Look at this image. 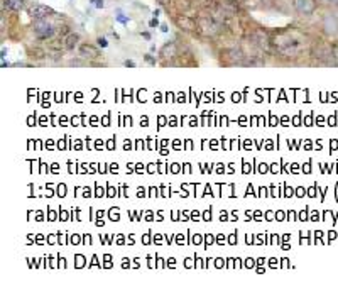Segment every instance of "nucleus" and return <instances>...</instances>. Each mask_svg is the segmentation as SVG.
Wrapping results in <instances>:
<instances>
[{"instance_id": "nucleus-1", "label": "nucleus", "mask_w": 338, "mask_h": 291, "mask_svg": "<svg viewBox=\"0 0 338 291\" xmlns=\"http://www.w3.org/2000/svg\"><path fill=\"white\" fill-rule=\"evenodd\" d=\"M34 32H36L38 38L46 39V38H51V36L54 34V27H53V24H49L46 19H38L34 22Z\"/></svg>"}, {"instance_id": "nucleus-2", "label": "nucleus", "mask_w": 338, "mask_h": 291, "mask_svg": "<svg viewBox=\"0 0 338 291\" xmlns=\"http://www.w3.org/2000/svg\"><path fill=\"white\" fill-rule=\"evenodd\" d=\"M200 27L205 34H216L220 31V24L215 19H210V17H203L200 19Z\"/></svg>"}, {"instance_id": "nucleus-3", "label": "nucleus", "mask_w": 338, "mask_h": 291, "mask_svg": "<svg viewBox=\"0 0 338 291\" xmlns=\"http://www.w3.org/2000/svg\"><path fill=\"white\" fill-rule=\"evenodd\" d=\"M29 12H31L32 17H36V19H44V17H48L49 14H53V11H51L49 7L41 6V4H38V6H32Z\"/></svg>"}, {"instance_id": "nucleus-4", "label": "nucleus", "mask_w": 338, "mask_h": 291, "mask_svg": "<svg viewBox=\"0 0 338 291\" xmlns=\"http://www.w3.org/2000/svg\"><path fill=\"white\" fill-rule=\"evenodd\" d=\"M294 6H296V9H298L299 12L309 14V12H313L314 2H313V0H294Z\"/></svg>"}, {"instance_id": "nucleus-5", "label": "nucleus", "mask_w": 338, "mask_h": 291, "mask_svg": "<svg viewBox=\"0 0 338 291\" xmlns=\"http://www.w3.org/2000/svg\"><path fill=\"white\" fill-rule=\"evenodd\" d=\"M80 53L83 54V56H86L88 59H95L98 58V51H96L93 46H88V44H83L80 48Z\"/></svg>"}, {"instance_id": "nucleus-6", "label": "nucleus", "mask_w": 338, "mask_h": 291, "mask_svg": "<svg viewBox=\"0 0 338 291\" xmlns=\"http://www.w3.org/2000/svg\"><path fill=\"white\" fill-rule=\"evenodd\" d=\"M252 39L256 41L259 48H262V49L269 51V41H267V38H266V36L262 34V32H256V34L252 36Z\"/></svg>"}, {"instance_id": "nucleus-7", "label": "nucleus", "mask_w": 338, "mask_h": 291, "mask_svg": "<svg viewBox=\"0 0 338 291\" xmlns=\"http://www.w3.org/2000/svg\"><path fill=\"white\" fill-rule=\"evenodd\" d=\"M2 7L7 9V11H19L22 7V2L21 0H4Z\"/></svg>"}, {"instance_id": "nucleus-8", "label": "nucleus", "mask_w": 338, "mask_h": 291, "mask_svg": "<svg viewBox=\"0 0 338 291\" xmlns=\"http://www.w3.org/2000/svg\"><path fill=\"white\" fill-rule=\"evenodd\" d=\"M76 43H78V36L76 34H69L68 38L64 39V46H66L68 49H71Z\"/></svg>"}, {"instance_id": "nucleus-9", "label": "nucleus", "mask_w": 338, "mask_h": 291, "mask_svg": "<svg viewBox=\"0 0 338 291\" xmlns=\"http://www.w3.org/2000/svg\"><path fill=\"white\" fill-rule=\"evenodd\" d=\"M178 22H179V26H181L183 29H188V31H193V29H194V24H193V21L186 19V17H181V19H179Z\"/></svg>"}, {"instance_id": "nucleus-10", "label": "nucleus", "mask_w": 338, "mask_h": 291, "mask_svg": "<svg viewBox=\"0 0 338 291\" xmlns=\"http://www.w3.org/2000/svg\"><path fill=\"white\" fill-rule=\"evenodd\" d=\"M98 43H100L101 46H103V48H105V46H106V41H105V39H98Z\"/></svg>"}, {"instance_id": "nucleus-11", "label": "nucleus", "mask_w": 338, "mask_h": 291, "mask_svg": "<svg viewBox=\"0 0 338 291\" xmlns=\"http://www.w3.org/2000/svg\"><path fill=\"white\" fill-rule=\"evenodd\" d=\"M161 2H166V0H161Z\"/></svg>"}, {"instance_id": "nucleus-12", "label": "nucleus", "mask_w": 338, "mask_h": 291, "mask_svg": "<svg viewBox=\"0 0 338 291\" xmlns=\"http://www.w3.org/2000/svg\"><path fill=\"white\" fill-rule=\"evenodd\" d=\"M335 2H338V0H335Z\"/></svg>"}]
</instances>
